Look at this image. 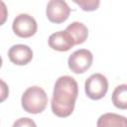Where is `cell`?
<instances>
[{
    "label": "cell",
    "mask_w": 127,
    "mask_h": 127,
    "mask_svg": "<svg viewBox=\"0 0 127 127\" xmlns=\"http://www.w3.org/2000/svg\"><path fill=\"white\" fill-rule=\"evenodd\" d=\"M7 17H8L7 6H6V4L2 0H0V26H2L6 22Z\"/></svg>",
    "instance_id": "obj_15"
},
{
    "label": "cell",
    "mask_w": 127,
    "mask_h": 127,
    "mask_svg": "<svg viewBox=\"0 0 127 127\" xmlns=\"http://www.w3.org/2000/svg\"><path fill=\"white\" fill-rule=\"evenodd\" d=\"M9 95V87L7 83L0 78V103L5 101Z\"/></svg>",
    "instance_id": "obj_13"
},
{
    "label": "cell",
    "mask_w": 127,
    "mask_h": 127,
    "mask_svg": "<svg viewBox=\"0 0 127 127\" xmlns=\"http://www.w3.org/2000/svg\"><path fill=\"white\" fill-rule=\"evenodd\" d=\"M1 65H2V59H1V57H0V67H1Z\"/></svg>",
    "instance_id": "obj_16"
},
{
    "label": "cell",
    "mask_w": 127,
    "mask_h": 127,
    "mask_svg": "<svg viewBox=\"0 0 127 127\" xmlns=\"http://www.w3.org/2000/svg\"><path fill=\"white\" fill-rule=\"evenodd\" d=\"M65 31L70 35L74 45H79L84 43L88 36L87 27L80 22H73L69 24L66 27Z\"/></svg>",
    "instance_id": "obj_9"
},
{
    "label": "cell",
    "mask_w": 127,
    "mask_h": 127,
    "mask_svg": "<svg viewBox=\"0 0 127 127\" xmlns=\"http://www.w3.org/2000/svg\"><path fill=\"white\" fill-rule=\"evenodd\" d=\"M13 32L20 38H30L34 36L38 30L36 20L28 14L18 15L12 24Z\"/></svg>",
    "instance_id": "obj_5"
},
{
    "label": "cell",
    "mask_w": 127,
    "mask_h": 127,
    "mask_svg": "<svg viewBox=\"0 0 127 127\" xmlns=\"http://www.w3.org/2000/svg\"><path fill=\"white\" fill-rule=\"evenodd\" d=\"M23 109L31 114H38L45 110L48 104V95L40 86L27 88L21 98Z\"/></svg>",
    "instance_id": "obj_2"
},
{
    "label": "cell",
    "mask_w": 127,
    "mask_h": 127,
    "mask_svg": "<svg viewBox=\"0 0 127 127\" xmlns=\"http://www.w3.org/2000/svg\"><path fill=\"white\" fill-rule=\"evenodd\" d=\"M49 46L53 50L59 52H66L71 49L74 44L70 35L64 30L52 34L49 37Z\"/></svg>",
    "instance_id": "obj_8"
},
{
    "label": "cell",
    "mask_w": 127,
    "mask_h": 127,
    "mask_svg": "<svg viewBox=\"0 0 127 127\" xmlns=\"http://www.w3.org/2000/svg\"><path fill=\"white\" fill-rule=\"evenodd\" d=\"M77 95L78 85L73 77L69 75L59 77L55 83L51 103L53 113L58 117H68L74 109Z\"/></svg>",
    "instance_id": "obj_1"
},
{
    "label": "cell",
    "mask_w": 127,
    "mask_h": 127,
    "mask_svg": "<svg viewBox=\"0 0 127 127\" xmlns=\"http://www.w3.org/2000/svg\"><path fill=\"white\" fill-rule=\"evenodd\" d=\"M93 56L90 51L85 49H80L73 52L67 61L69 69L74 73H83L85 72L92 64Z\"/></svg>",
    "instance_id": "obj_4"
},
{
    "label": "cell",
    "mask_w": 127,
    "mask_h": 127,
    "mask_svg": "<svg viewBox=\"0 0 127 127\" xmlns=\"http://www.w3.org/2000/svg\"><path fill=\"white\" fill-rule=\"evenodd\" d=\"M76 3L83 11H95L100 4V0H71Z\"/></svg>",
    "instance_id": "obj_12"
},
{
    "label": "cell",
    "mask_w": 127,
    "mask_h": 127,
    "mask_svg": "<svg viewBox=\"0 0 127 127\" xmlns=\"http://www.w3.org/2000/svg\"><path fill=\"white\" fill-rule=\"evenodd\" d=\"M112 103L119 109L127 108V85L120 84L115 87L112 93Z\"/></svg>",
    "instance_id": "obj_11"
},
{
    "label": "cell",
    "mask_w": 127,
    "mask_h": 127,
    "mask_svg": "<svg viewBox=\"0 0 127 127\" xmlns=\"http://www.w3.org/2000/svg\"><path fill=\"white\" fill-rule=\"evenodd\" d=\"M98 127H110V126H127V121L124 116L115 113H105L101 115L96 124Z\"/></svg>",
    "instance_id": "obj_10"
},
{
    "label": "cell",
    "mask_w": 127,
    "mask_h": 127,
    "mask_svg": "<svg viewBox=\"0 0 127 127\" xmlns=\"http://www.w3.org/2000/svg\"><path fill=\"white\" fill-rule=\"evenodd\" d=\"M8 57L11 63L17 65H25L33 59V51L27 45H14L8 51Z\"/></svg>",
    "instance_id": "obj_7"
},
{
    "label": "cell",
    "mask_w": 127,
    "mask_h": 127,
    "mask_svg": "<svg viewBox=\"0 0 127 127\" xmlns=\"http://www.w3.org/2000/svg\"><path fill=\"white\" fill-rule=\"evenodd\" d=\"M70 8L64 0H50L47 4L46 15L50 22L61 24L67 20Z\"/></svg>",
    "instance_id": "obj_6"
},
{
    "label": "cell",
    "mask_w": 127,
    "mask_h": 127,
    "mask_svg": "<svg viewBox=\"0 0 127 127\" xmlns=\"http://www.w3.org/2000/svg\"><path fill=\"white\" fill-rule=\"evenodd\" d=\"M84 89L87 97L90 99H101L108 90V80L101 73H93L85 80Z\"/></svg>",
    "instance_id": "obj_3"
},
{
    "label": "cell",
    "mask_w": 127,
    "mask_h": 127,
    "mask_svg": "<svg viewBox=\"0 0 127 127\" xmlns=\"http://www.w3.org/2000/svg\"><path fill=\"white\" fill-rule=\"evenodd\" d=\"M14 127H18V126H21V127H29V126H33L35 127L36 126V123L31 120L30 118H27V117H24V118H20L18 121H16L14 124H13Z\"/></svg>",
    "instance_id": "obj_14"
}]
</instances>
